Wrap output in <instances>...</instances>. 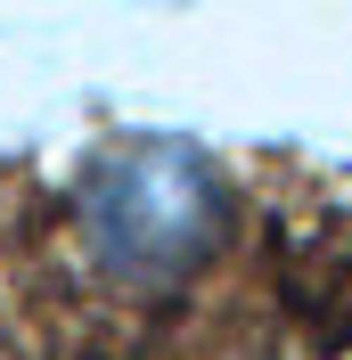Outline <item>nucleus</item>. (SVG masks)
Listing matches in <instances>:
<instances>
[{
	"label": "nucleus",
	"mask_w": 352,
	"mask_h": 360,
	"mask_svg": "<svg viewBox=\"0 0 352 360\" xmlns=\"http://www.w3.org/2000/svg\"><path fill=\"white\" fill-rule=\"evenodd\" d=\"M230 229L221 172L180 139H115L82 172V238L123 287H172Z\"/></svg>",
	"instance_id": "f257e3e1"
}]
</instances>
